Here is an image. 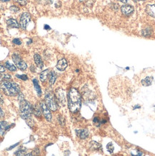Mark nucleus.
<instances>
[{"label": "nucleus", "instance_id": "obj_26", "mask_svg": "<svg viewBox=\"0 0 155 156\" xmlns=\"http://www.w3.org/2000/svg\"><path fill=\"white\" fill-rule=\"evenodd\" d=\"M26 150H19L18 151L16 152L14 154L17 155H25L26 153H25Z\"/></svg>", "mask_w": 155, "mask_h": 156}, {"label": "nucleus", "instance_id": "obj_8", "mask_svg": "<svg viewBox=\"0 0 155 156\" xmlns=\"http://www.w3.org/2000/svg\"><path fill=\"white\" fill-rule=\"evenodd\" d=\"M121 10L123 15H126V16H129V15H131L133 12V8L131 5H125L121 7Z\"/></svg>", "mask_w": 155, "mask_h": 156}, {"label": "nucleus", "instance_id": "obj_24", "mask_svg": "<svg viewBox=\"0 0 155 156\" xmlns=\"http://www.w3.org/2000/svg\"><path fill=\"white\" fill-rule=\"evenodd\" d=\"M142 34L144 36H149L151 35V30L149 29H145L142 32Z\"/></svg>", "mask_w": 155, "mask_h": 156}, {"label": "nucleus", "instance_id": "obj_13", "mask_svg": "<svg viewBox=\"0 0 155 156\" xmlns=\"http://www.w3.org/2000/svg\"><path fill=\"white\" fill-rule=\"evenodd\" d=\"M34 63H36L37 66L39 68H42L43 66H44V64H43L42 61L41 56H40L39 54H34Z\"/></svg>", "mask_w": 155, "mask_h": 156}, {"label": "nucleus", "instance_id": "obj_17", "mask_svg": "<svg viewBox=\"0 0 155 156\" xmlns=\"http://www.w3.org/2000/svg\"><path fill=\"white\" fill-rule=\"evenodd\" d=\"M48 77H49V83H50V85L54 84L56 81V78H57V74H56L54 71H51V72H50Z\"/></svg>", "mask_w": 155, "mask_h": 156}, {"label": "nucleus", "instance_id": "obj_19", "mask_svg": "<svg viewBox=\"0 0 155 156\" xmlns=\"http://www.w3.org/2000/svg\"><path fill=\"white\" fill-rule=\"evenodd\" d=\"M32 113L36 117H40L42 114L41 107H38L37 105H34V107H32Z\"/></svg>", "mask_w": 155, "mask_h": 156}, {"label": "nucleus", "instance_id": "obj_6", "mask_svg": "<svg viewBox=\"0 0 155 156\" xmlns=\"http://www.w3.org/2000/svg\"><path fill=\"white\" fill-rule=\"evenodd\" d=\"M30 20H31V17L30 15L27 12H24L22 14L21 17H20V28L22 30H25L27 28V25L30 22Z\"/></svg>", "mask_w": 155, "mask_h": 156}, {"label": "nucleus", "instance_id": "obj_11", "mask_svg": "<svg viewBox=\"0 0 155 156\" xmlns=\"http://www.w3.org/2000/svg\"><path fill=\"white\" fill-rule=\"evenodd\" d=\"M10 128V125L5 121L0 122V135L3 136Z\"/></svg>", "mask_w": 155, "mask_h": 156}, {"label": "nucleus", "instance_id": "obj_38", "mask_svg": "<svg viewBox=\"0 0 155 156\" xmlns=\"http://www.w3.org/2000/svg\"><path fill=\"white\" fill-rule=\"evenodd\" d=\"M9 0H0V2H8Z\"/></svg>", "mask_w": 155, "mask_h": 156}, {"label": "nucleus", "instance_id": "obj_39", "mask_svg": "<svg viewBox=\"0 0 155 156\" xmlns=\"http://www.w3.org/2000/svg\"><path fill=\"white\" fill-rule=\"evenodd\" d=\"M80 2H83V1H84V0H80Z\"/></svg>", "mask_w": 155, "mask_h": 156}, {"label": "nucleus", "instance_id": "obj_7", "mask_svg": "<svg viewBox=\"0 0 155 156\" xmlns=\"http://www.w3.org/2000/svg\"><path fill=\"white\" fill-rule=\"evenodd\" d=\"M40 107H41L42 111L43 114H44L46 120H47L48 122H51L52 114L50 111V109L47 107V106L46 105V104H44V102L41 103V104H40Z\"/></svg>", "mask_w": 155, "mask_h": 156}, {"label": "nucleus", "instance_id": "obj_10", "mask_svg": "<svg viewBox=\"0 0 155 156\" xmlns=\"http://www.w3.org/2000/svg\"><path fill=\"white\" fill-rule=\"evenodd\" d=\"M67 67V62L65 58L60 60V61L57 62V65H56V68L57 70L60 71H63L66 69V68Z\"/></svg>", "mask_w": 155, "mask_h": 156}, {"label": "nucleus", "instance_id": "obj_37", "mask_svg": "<svg viewBox=\"0 0 155 156\" xmlns=\"http://www.w3.org/2000/svg\"><path fill=\"white\" fill-rule=\"evenodd\" d=\"M44 29H50V28L47 25H44Z\"/></svg>", "mask_w": 155, "mask_h": 156}, {"label": "nucleus", "instance_id": "obj_1", "mask_svg": "<svg viewBox=\"0 0 155 156\" xmlns=\"http://www.w3.org/2000/svg\"><path fill=\"white\" fill-rule=\"evenodd\" d=\"M67 104L70 111L75 113L80 110L81 107V97L77 89L70 88L67 94Z\"/></svg>", "mask_w": 155, "mask_h": 156}, {"label": "nucleus", "instance_id": "obj_20", "mask_svg": "<svg viewBox=\"0 0 155 156\" xmlns=\"http://www.w3.org/2000/svg\"><path fill=\"white\" fill-rule=\"evenodd\" d=\"M152 81H153V78L152 77H146V78H145L144 79H143L142 81V85L144 86H150L151 84H152Z\"/></svg>", "mask_w": 155, "mask_h": 156}, {"label": "nucleus", "instance_id": "obj_22", "mask_svg": "<svg viewBox=\"0 0 155 156\" xmlns=\"http://www.w3.org/2000/svg\"><path fill=\"white\" fill-rule=\"evenodd\" d=\"M90 147H93V149H98V148H99V147H101L99 143L96 142H91L90 143Z\"/></svg>", "mask_w": 155, "mask_h": 156}, {"label": "nucleus", "instance_id": "obj_12", "mask_svg": "<svg viewBox=\"0 0 155 156\" xmlns=\"http://www.w3.org/2000/svg\"><path fill=\"white\" fill-rule=\"evenodd\" d=\"M76 132H77V135L80 137V139H86L88 137V130H86V129H83V130H76Z\"/></svg>", "mask_w": 155, "mask_h": 156}, {"label": "nucleus", "instance_id": "obj_15", "mask_svg": "<svg viewBox=\"0 0 155 156\" xmlns=\"http://www.w3.org/2000/svg\"><path fill=\"white\" fill-rule=\"evenodd\" d=\"M7 26L10 28H19L20 25L17 21L14 19H9L7 21Z\"/></svg>", "mask_w": 155, "mask_h": 156}, {"label": "nucleus", "instance_id": "obj_16", "mask_svg": "<svg viewBox=\"0 0 155 156\" xmlns=\"http://www.w3.org/2000/svg\"><path fill=\"white\" fill-rule=\"evenodd\" d=\"M49 74H50V71H49V69H47V70H44V71H43L42 72L41 74H40V81H42V82L45 81L46 79L47 78V77L49 76Z\"/></svg>", "mask_w": 155, "mask_h": 156}, {"label": "nucleus", "instance_id": "obj_14", "mask_svg": "<svg viewBox=\"0 0 155 156\" xmlns=\"http://www.w3.org/2000/svg\"><path fill=\"white\" fill-rule=\"evenodd\" d=\"M146 12L149 16L155 18V5H149L146 7Z\"/></svg>", "mask_w": 155, "mask_h": 156}, {"label": "nucleus", "instance_id": "obj_5", "mask_svg": "<svg viewBox=\"0 0 155 156\" xmlns=\"http://www.w3.org/2000/svg\"><path fill=\"white\" fill-rule=\"evenodd\" d=\"M12 61L16 65V66H17L19 69L22 70V71H24V70L27 69V64H26V63L24 62V61L22 59L21 57L17 55V54L12 55Z\"/></svg>", "mask_w": 155, "mask_h": 156}, {"label": "nucleus", "instance_id": "obj_34", "mask_svg": "<svg viewBox=\"0 0 155 156\" xmlns=\"http://www.w3.org/2000/svg\"><path fill=\"white\" fill-rule=\"evenodd\" d=\"M4 115V111H3V110L1 109V108L0 107V117H3Z\"/></svg>", "mask_w": 155, "mask_h": 156}, {"label": "nucleus", "instance_id": "obj_2", "mask_svg": "<svg viewBox=\"0 0 155 156\" xmlns=\"http://www.w3.org/2000/svg\"><path fill=\"white\" fill-rule=\"evenodd\" d=\"M0 88L3 90L4 94L9 97H14L20 92V86L12 81H9L8 80H3L0 83Z\"/></svg>", "mask_w": 155, "mask_h": 156}, {"label": "nucleus", "instance_id": "obj_29", "mask_svg": "<svg viewBox=\"0 0 155 156\" xmlns=\"http://www.w3.org/2000/svg\"><path fill=\"white\" fill-rule=\"evenodd\" d=\"M16 76H17V78H20V79L24 80V81H26V80L28 79V78H27V76L26 75H16Z\"/></svg>", "mask_w": 155, "mask_h": 156}, {"label": "nucleus", "instance_id": "obj_23", "mask_svg": "<svg viewBox=\"0 0 155 156\" xmlns=\"http://www.w3.org/2000/svg\"><path fill=\"white\" fill-rule=\"evenodd\" d=\"M26 122H27V124H28V125L30 126V127H32L33 126H34V120H33L32 118H30V119H27V120H26Z\"/></svg>", "mask_w": 155, "mask_h": 156}, {"label": "nucleus", "instance_id": "obj_40", "mask_svg": "<svg viewBox=\"0 0 155 156\" xmlns=\"http://www.w3.org/2000/svg\"><path fill=\"white\" fill-rule=\"evenodd\" d=\"M140 1H144V0H140Z\"/></svg>", "mask_w": 155, "mask_h": 156}, {"label": "nucleus", "instance_id": "obj_4", "mask_svg": "<svg viewBox=\"0 0 155 156\" xmlns=\"http://www.w3.org/2000/svg\"><path fill=\"white\" fill-rule=\"evenodd\" d=\"M45 104L50 110L56 111L57 109V104L55 96L52 92H47L45 94Z\"/></svg>", "mask_w": 155, "mask_h": 156}, {"label": "nucleus", "instance_id": "obj_36", "mask_svg": "<svg viewBox=\"0 0 155 156\" xmlns=\"http://www.w3.org/2000/svg\"><path fill=\"white\" fill-rule=\"evenodd\" d=\"M3 102H4V101H3V99L1 98V95H0V104H3Z\"/></svg>", "mask_w": 155, "mask_h": 156}, {"label": "nucleus", "instance_id": "obj_33", "mask_svg": "<svg viewBox=\"0 0 155 156\" xmlns=\"http://www.w3.org/2000/svg\"><path fill=\"white\" fill-rule=\"evenodd\" d=\"M6 71V68L3 66L0 65V73H4Z\"/></svg>", "mask_w": 155, "mask_h": 156}, {"label": "nucleus", "instance_id": "obj_21", "mask_svg": "<svg viewBox=\"0 0 155 156\" xmlns=\"http://www.w3.org/2000/svg\"><path fill=\"white\" fill-rule=\"evenodd\" d=\"M4 67H5L7 69H8L9 71H17V67H16L14 65H13V64H11V63L8 62V61L5 63V64H4Z\"/></svg>", "mask_w": 155, "mask_h": 156}, {"label": "nucleus", "instance_id": "obj_18", "mask_svg": "<svg viewBox=\"0 0 155 156\" xmlns=\"http://www.w3.org/2000/svg\"><path fill=\"white\" fill-rule=\"evenodd\" d=\"M32 82H33V84H34V89L36 90V91H37V95H38L39 97H41L42 90H41V88H40V85H39L38 82H37V79H35V78L33 79Z\"/></svg>", "mask_w": 155, "mask_h": 156}, {"label": "nucleus", "instance_id": "obj_3", "mask_svg": "<svg viewBox=\"0 0 155 156\" xmlns=\"http://www.w3.org/2000/svg\"><path fill=\"white\" fill-rule=\"evenodd\" d=\"M32 114V107L26 100L20 101V115L23 120H26L31 118Z\"/></svg>", "mask_w": 155, "mask_h": 156}, {"label": "nucleus", "instance_id": "obj_31", "mask_svg": "<svg viewBox=\"0 0 155 156\" xmlns=\"http://www.w3.org/2000/svg\"><path fill=\"white\" fill-rule=\"evenodd\" d=\"M2 76H1V78H2L3 80H9V79H11V76L8 75V74H4V75H1Z\"/></svg>", "mask_w": 155, "mask_h": 156}, {"label": "nucleus", "instance_id": "obj_32", "mask_svg": "<svg viewBox=\"0 0 155 156\" xmlns=\"http://www.w3.org/2000/svg\"><path fill=\"white\" fill-rule=\"evenodd\" d=\"M18 99H19V100H20V101H22V100H23L24 99V95H23L22 94L21 92H20L18 94Z\"/></svg>", "mask_w": 155, "mask_h": 156}, {"label": "nucleus", "instance_id": "obj_25", "mask_svg": "<svg viewBox=\"0 0 155 156\" xmlns=\"http://www.w3.org/2000/svg\"><path fill=\"white\" fill-rule=\"evenodd\" d=\"M107 149L109 152L113 153V150H114V147H113V145H112V143H108V144L107 145Z\"/></svg>", "mask_w": 155, "mask_h": 156}, {"label": "nucleus", "instance_id": "obj_27", "mask_svg": "<svg viewBox=\"0 0 155 156\" xmlns=\"http://www.w3.org/2000/svg\"><path fill=\"white\" fill-rule=\"evenodd\" d=\"M9 9L11 11V12H14V13H16V12H17L19 10H20V9L16 6H11V7L9 8Z\"/></svg>", "mask_w": 155, "mask_h": 156}, {"label": "nucleus", "instance_id": "obj_35", "mask_svg": "<svg viewBox=\"0 0 155 156\" xmlns=\"http://www.w3.org/2000/svg\"><path fill=\"white\" fill-rule=\"evenodd\" d=\"M117 1L122 2L123 4H127L128 2H129V0H117Z\"/></svg>", "mask_w": 155, "mask_h": 156}, {"label": "nucleus", "instance_id": "obj_9", "mask_svg": "<svg viewBox=\"0 0 155 156\" xmlns=\"http://www.w3.org/2000/svg\"><path fill=\"white\" fill-rule=\"evenodd\" d=\"M56 95H57V98L58 101L60 102V104L65 105L66 101L65 97V91L62 88H59L56 91Z\"/></svg>", "mask_w": 155, "mask_h": 156}, {"label": "nucleus", "instance_id": "obj_28", "mask_svg": "<svg viewBox=\"0 0 155 156\" xmlns=\"http://www.w3.org/2000/svg\"><path fill=\"white\" fill-rule=\"evenodd\" d=\"M14 1L21 5H27V0H14Z\"/></svg>", "mask_w": 155, "mask_h": 156}, {"label": "nucleus", "instance_id": "obj_30", "mask_svg": "<svg viewBox=\"0 0 155 156\" xmlns=\"http://www.w3.org/2000/svg\"><path fill=\"white\" fill-rule=\"evenodd\" d=\"M13 43H14V44H16V45H20L22 44V41H20V39H19V38H16V39L13 40Z\"/></svg>", "mask_w": 155, "mask_h": 156}]
</instances>
